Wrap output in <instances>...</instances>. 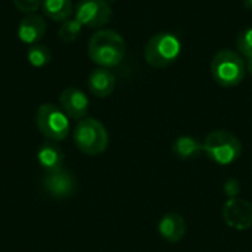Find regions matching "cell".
<instances>
[{
  "label": "cell",
  "instance_id": "1",
  "mask_svg": "<svg viewBox=\"0 0 252 252\" xmlns=\"http://www.w3.org/2000/svg\"><path fill=\"white\" fill-rule=\"evenodd\" d=\"M126 55L124 38L112 30H100L90 37L89 56L90 59L102 66L111 68L118 65Z\"/></svg>",
  "mask_w": 252,
  "mask_h": 252
},
{
  "label": "cell",
  "instance_id": "2",
  "mask_svg": "<svg viewBox=\"0 0 252 252\" xmlns=\"http://www.w3.org/2000/svg\"><path fill=\"white\" fill-rule=\"evenodd\" d=\"M205 155L219 165H230L242 154V143L241 140L230 131L226 130H216L211 131L204 143Z\"/></svg>",
  "mask_w": 252,
  "mask_h": 252
},
{
  "label": "cell",
  "instance_id": "3",
  "mask_svg": "<svg viewBox=\"0 0 252 252\" xmlns=\"http://www.w3.org/2000/svg\"><path fill=\"white\" fill-rule=\"evenodd\" d=\"M247 72L245 61L239 53L223 49L211 61V74L214 81L221 87H235L242 83Z\"/></svg>",
  "mask_w": 252,
  "mask_h": 252
},
{
  "label": "cell",
  "instance_id": "4",
  "mask_svg": "<svg viewBox=\"0 0 252 252\" xmlns=\"http://www.w3.org/2000/svg\"><path fill=\"white\" fill-rule=\"evenodd\" d=\"M74 142L80 152L89 157H96L106 151L109 136L100 121L94 118H83L74 128Z\"/></svg>",
  "mask_w": 252,
  "mask_h": 252
},
{
  "label": "cell",
  "instance_id": "5",
  "mask_svg": "<svg viewBox=\"0 0 252 252\" xmlns=\"http://www.w3.org/2000/svg\"><path fill=\"white\" fill-rule=\"evenodd\" d=\"M182 52L180 40L171 32H158L149 38L145 46V61L154 68L171 65Z\"/></svg>",
  "mask_w": 252,
  "mask_h": 252
},
{
  "label": "cell",
  "instance_id": "6",
  "mask_svg": "<svg viewBox=\"0 0 252 252\" xmlns=\"http://www.w3.org/2000/svg\"><path fill=\"white\" fill-rule=\"evenodd\" d=\"M35 126L38 131L52 142H61L69 134V118L53 103H43L35 112Z\"/></svg>",
  "mask_w": 252,
  "mask_h": 252
},
{
  "label": "cell",
  "instance_id": "7",
  "mask_svg": "<svg viewBox=\"0 0 252 252\" xmlns=\"http://www.w3.org/2000/svg\"><path fill=\"white\" fill-rule=\"evenodd\" d=\"M112 9L106 0H80L75 7V19L89 28H99L109 22Z\"/></svg>",
  "mask_w": 252,
  "mask_h": 252
},
{
  "label": "cell",
  "instance_id": "8",
  "mask_svg": "<svg viewBox=\"0 0 252 252\" xmlns=\"http://www.w3.org/2000/svg\"><path fill=\"white\" fill-rule=\"evenodd\" d=\"M41 186L43 190L53 199H68L71 198L75 190H77V179L75 176L65 170H56V171H49L44 173L41 179Z\"/></svg>",
  "mask_w": 252,
  "mask_h": 252
},
{
  "label": "cell",
  "instance_id": "9",
  "mask_svg": "<svg viewBox=\"0 0 252 252\" xmlns=\"http://www.w3.org/2000/svg\"><path fill=\"white\" fill-rule=\"evenodd\" d=\"M224 223L235 230H248L252 227V204L247 199L230 198L223 207Z\"/></svg>",
  "mask_w": 252,
  "mask_h": 252
},
{
  "label": "cell",
  "instance_id": "10",
  "mask_svg": "<svg viewBox=\"0 0 252 252\" xmlns=\"http://www.w3.org/2000/svg\"><path fill=\"white\" fill-rule=\"evenodd\" d=\"M59 103L61 109L66 114L68 118L72 120H83L87 115L89 111V99L84 92L75 89V87H68L62 90L59 96Z\"/></svg>",
  "mask_w": 252,
  "mask_h": 252
},
{
  "label": "cell",
  "instance_id": "11",
  "mask_svg": "<svg viewBox=\"0 0 252 252\" xmlns=\"http://www.w3.org/2000/svg\"><path fill=\"white\" fill-rule=\"evenodd\" d=\"M46 30H47V25L43 16L37 13H28L19 21L16 32H18V38L22 43L31 46V44L38 43L44 37Z\"/></svg>",
  "mask_w": 252,
  "mask_h": 252
},
{
  "label": "cell",
  "instance_id": "12",
  "mask_svg": "<svg viewBox=\"0 0 252 252\" xmlns=\"http://www.w3.org/2000/svg\"><path fill=\"white\" fill-rule=\"evenodd\" d=\"M158 232L167 242L177 244L186 235V221L177 213H167L158 223Z\"/></svg>",
  "mask_w": 252,
  "mask_h": 252
},
{
  "label": "cell",
  "instance_id": "13",
  "mask_svg": "<svg viewBox=\"0 0 252 252\" xmlns=\"http://www.w3.org/2000/svg\"><path fill=\"white\" fill-rule=\"evenodd\" d=\"M115 77L108 68H96L89 75V90L93 96L105 99L114 93Z\"/></svg>",
  "mask_w": 252,
  "mask_h": 252
},
{
  "label": "cell",
  "instance_id": "14",
  "mask_svg": "<svg viewBox=\"0 0 252 252\" xmlns=\"http://www.w3.org/2000/svg\"><path fill=\"white\" fill-rule=\"evenodd\" d=\"M63 152L59 146H56L52 142L43 143L37 151V161L40 167L44 170V173L56 171L63 168Z\"/></svg>",
  "mask_w": 252,
  "mask_h": 252
},
{
  "label": "cell",
  "instance_id": "15",
  "mask_svg": "<svg viewBox=\"0 0 252 252\" xmlns=\"http://www.w3.org/2000/svg\"><path fill=\"white\" fill-rule=\"evenodd\" d=\"M173 152L177 158L183 161H192L196 159L204 152V146L196 137L180 136L173 143Z\"/></svg>",
  "mask_w": 252,
  "mask_h": 252
},
{
  "label": "cell",
  "instance_id": "16",
  "mask_svg": "<svg viewBox=\"0 0 252 252\" xmlns=\"http://www.w3.org/2000/svg\"><path fill=\"white\" fill-rule=\"evenodd\" d=\"M41 9L47 18L52 21H61L71 18L72 15V1L71 0H43Z\"/></svg>",
  "mask_w": 252,
  "mask_h": 252
},
{
  "label": "cell",
  "instance_id": "17",
  "mask_svg": "<svg viewBox=\"0 0 252 252\" xmlns=\"http://www.w3.org/2000/svg\"><path fill=\"white\" fill-rule=\"evenodd\" d=\"M27 58H28V62L31 66H35V68H41L44 65H47L52 59V52L47 46L44 44H31L28 47V52H27Z\"/></svg>",
  "mask_w": 252,
  "mask_h": 252
},
{
  "label": "cell",
  "instance_id": "18",
  "mask_svg": "<svg viewBox=\"0 0 252 252\" xmlns=\"http://www.w3.org/2000/svg\"><path fill=\"white\" fill-rule=\"evenodd\" d=\"M81 28H83V25H81L75 18H68V19H65V21L61 24L58 35H59V38H61L62 41L71 43V41H74V40L80 35Z\"/></svg>",
  "mask_w": 252,
  "mask_h": 252
},
{
  "label": "cell",
  "instance_id": "19",
  "mask_svg": "<svg viewBox=\"0 0 252 252\" xmlns=\"http://www.w3.org/2000/svg\"><path fill=\"white\" fill-rule=\"evenodd\" d=\"M236 43H238V49L247 59L252 58V28L244 30L242 32H239Z\"/></svg>",
  "mask_w": 252,
  "mask_h": 252
},
{
  "label": "cell",
  "instance_id": "20",
  "mask_svg": "<svg viewBox=\"0 0 252 252\" xmlns=\"http://www.w3.org/2000/svg\"><path fill=\"white\" fill-rule=\"evenodd\" d=\"M43 0H13L15 7L22 13H35V10L41 6Z\"/></svg>",
  "mask_w": 252,
  "mask_h": 252
},
{
  "label": "cell",
  "instance_id": "21",
  "mask_svg": "<svg viewBox=\"0 0 252 252\" xmlns=\"http://www.w3.org/2000/svg\"><path fill=\"white\" fill-rule=\"evenodd\" d=\"M241 189H242V186H241L239 180L238 179H233V177L227 179L226 183H224V186H223V190H224V193H226V196L229 199L230 198H238V195L241 193Z\"/></svg>",
  "mask_w": 252,
  "mask_h": 252
},
{
  "label": "cell",
  "instance_id": "22",
  "mask_svg": "<svg viewBox=\"0 0 252 252\" xmlns=\"http://www.w3.org/2000/svg\"><path fill=\"white\" fill-rule=\"evenodd\" d=\"M245 66H247V71H248V72L252 75V58H250V59H247V61H245Z\"/></svg>",
  "mask_w": 252,
  "mask_h": 252
},
{
  "label": "cell",
  "instance_id": "23",
  "mask_svg": "<svg viewBox=\"0 0 252 252\" xmlns=\"http://www.w3.org/2000/svg\"><path fill=\"white\" fill-rule=\"evenodd\" d=\"M244 3H245V6H247L250 10H252V0H244Z\"/></svg>",
  "mask_w": 252,
  "mask_h": 252
}]
</instances>
